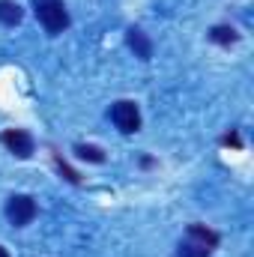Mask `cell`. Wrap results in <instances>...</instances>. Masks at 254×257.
Listing matches in <instances>:
<instances>
[{"label":"cell","mask_w":254,"mask_h":257,"mask_svg":"<svg viewBox=\"0 0 254 257\" xmlns=\"http://www.w3.org/2000/svg\"><path fill=\"white\" fill-rule=\"evenodd\" d=\"M209 39L218 42V45H230V42H236V30L227 27V24H218V27L209 30Z\"/></svg>","instance_id":"ba28073f"},{"label":"cell","mask_w":254,"mask_h":257,"mask_svg":"<svg viewBox=\"0 0 254 257\" xmlns=\"http://www.w3.org/2000/svg\"><path fill=\"white\" fill-rule=\"evenodd\" d=\"M111 117H114V126L120 128V132H126V135H132V132L141 128V111H138V105L129 102V99H123V102L114 105Z\"/></svg>","instance_id":"277c9868"},{"label":"cell","mask_w":254,"mask_h":257,"mask_svg":"<svg viewBox=\"0 0 254 257\" xmlns=\"http://www.w3.org/2000/svg\"><path fill=\"white\" fill-rule=\"evenodd\" d=\"M36 15H39L42 27L48 33H63L69 27V12H66V6L60 0H39L36 3Z\"/></svg>","instance_id":"7a4b0ae2"},{"label":"cell","mask_w":254,"mask_h":257,"mask_svg":"<svg viewBox=\"0 0 254 257\" xmlns=\"http://www.w3.org/2000/svg\"><path fill=\"white\" fill-rule=\"evenodd\" d=\"M129 45L135 48V54H138L141 60H150V54H153V45L147 42V36H144L141 30H135V27L129 30Z\"/></svg>","instance_id":"8992f818"},{"label":"cell","mask_w":254,"mask_h":257,"mask_svg":"<svg viewBox=\"0 0 254 257\" xmlns=\"http://www.w3.org/2000/svg\"><path fill=\"white\" fill-rule=\"evenodd\" d=\"M0 144H3L12 156H18V159H27V156L33 153V138H30L24 128H6V132L0 135Z\"/></svg>","instance_id":"5b68a950"},{"label":"cell","mask_w":254,"mask_h":257,"mask_svg":"<svg viewBox=\"0 0 254 257\" xmlns=\"http://www.w3.org/2000/svg\"><path fill=\"white\" fill-rule=\"evenodd\" d=\"M0 257H9V254H6V248H3V245H0Z\"/></svg>","instance_id":"30bf717a"},{"label":"cell","mask_w":254,"mask_h":257,"mask_svg":"<svg viewBox=\"0 0 254 257\" xmlns=\"http://www.w3.org/2000/svg\"><path fill=\"white\" fill-rule=\"evenodd\" d=\"M75 153H78V159H87V162H105V156H102V150H99V147L78 144V147H75Z\"/></svg>","instance_id":"9c48e42d"},{"label":"cell","mask_w":254,"mask_h":257,"mask_svg":"<svg viewBox=\"0 0 254 257\" xmlns=\"http://www.w3.org/2000/svg\"><path fill=\"white\" fill-rule=\"evenodd\" d=\"M21 6L15 3V0H0V21L6 24V27H15L18 21H21Z\"/></svg>","instance_id":"52a82bcc"},{"label":"cell","mask_w":254,"mask_h":257,"mask_svg":"<svg viewBox=\"0 0 254 257\" xmlns=\"http://www.w3.org/2000/svg\"><path fill=\"white\" fill-rule=\"evenodd\" d=\"M33 215H36V203H33V197H27V194H12V197L6 200V218H9L15 227L30 224Z\"/></svg>","instance_id":"3957f363"},{"label":"cell","mask_w":254,"mask_h":257,"mask_svg":"<svg viewBox=\"0 0 254 257\" xmlns=\"http://www.w3.org/2000/svg\"><path fill=\"white\" fill-rule=\"evenodd\" d=\"M215 245H218V236H215L209 227H203V224H191L189 233H186V239L180 242L177 257H209Z\"/></svg>","instance_id":"6da1fadb"}]
</instances>
